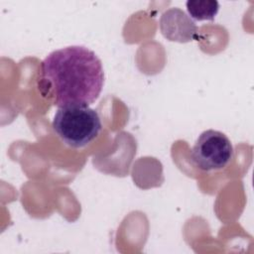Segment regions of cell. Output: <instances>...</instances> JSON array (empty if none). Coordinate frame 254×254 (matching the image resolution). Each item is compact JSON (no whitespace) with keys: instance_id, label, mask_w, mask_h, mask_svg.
<instances>
[{"instance_id":"6da1fadb","label":"cell","mask_w":254,"mask_h":254,"mask_svg":"<svg viewBox=\"0 0 254 254\" xmlns=\"http://www.w3.org/2000/svg\"><path fill=\"white\" fill-rule=\"evenodd\" d=\"M100 59L83 46H69L49 54L41 64L38 86L58 107L91 104L102 90Z\"/></svg>"},{"instance_id":"7a4b0ae2","label":"cell","mask_w":254,"mask_h":254,"mask_svg":"<svg viewBox=\"0 0 254 254\" xmlns=\"http://www.w3.org/2000/svg\"><path fill=\"white\" fill-rule=\"evenodd\" d=\"M102 128L96 110L86 104L59 107L53 119V129L69 147L82 148L93 141Z\"/></svg>"},{"instance_id":"3957f363","label":"cell","mask_w":254,"mask_h":254,"mask_svg":"<svg viewBox=\"0 0 254 254\" xmlns=\"http://www.w3.org/2000/svg\"><path fill=\"white\" fill-rule=\"evenodd\" d=\"M233 153L231 141L224 133L208 129L197 137L191 150V159L200 170H220L232 160Z\"/></svg>"},{"instance_id":"277c9868","label":"cell","mask_w":254,"mask_h":254,"mask_svg":"<svg viewBox=\"0 0 254 254\" xmlns=\"http://www.w3.org/2000/svg\"><path fill=\"white\" fill-rule=\"evenodd\" d=\"M160 30L163 36L174 42L187 43L197 39V27L180 8H170L160 18Z\"/></svg>"},{"instance_id":"5b68a950","label":"cell","mask_w":254,"mask_h":254,"mask_svg":"<svg viewBox=\"0 0 254 254\" xmlns=\"http://www.w3.org/2000/svg\"><path fill=\"white\" fill-rule=\"evenodd\" d=\"M186 6L189 15L196 21H213L219 10L216 0H189Z\"/></svg>"}]
</instances>
